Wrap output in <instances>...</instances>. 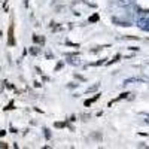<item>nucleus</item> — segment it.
Instances as JSON below:
<instances>
[{
    "label": "nucleus",
    "instance_id": "obj_1",
    "mask_svg": "<svg viewBox=\"0 0 149 149\" xmlns=\"http://www.w3.org/2000/svg\"><path fill=\"white\" fill-rule=\"evenodd\" d=\"M137 26L145 30V31H149V17H143V18H139L137 19Z\"/></svg>",
    "mask_w": 149,
    "mask_h": 149
},
{
    "label": "nucleus",
    "instance_id": "obj_2",
    "mask_svg": "<svg viewBox=\"0 0 149 149\" xmlns=\"http://www.w3.org/2000/svg\"><path fill=\"white\" fill-rule=\"evenodd\" d=\"M8 45L14 46L15 45V37H14V26H9V31H8Z\"/></svg>",
    "mask_w": 149,
    "mask_h": 149
},
{
    "label": "nucleus",
    "instance_id": "obj_3",
    "mask_svg": "<svg viewBox=\"0 0 149 149\" xmlns=\"http://www.w3.org/2000/svg\"><path fill=\"white\" fill-rule=\"evenodd\" d=\"M112 21H113L115 24H118V26H122V27H128V26H131L128 21H121L119 18H112Z\"/></svg>",
    "mask_w": 149,
    "mask_h": 149
},
{
    "label": "nucleus",
    "instance_id": "obj_4",
    "mask_svg": "<svg viewBox=\"0 0 149 149\" xmlns=\"http://www.w3.org/2000/svg\"><path fill=\"white\" fill-rule=\"evenodd\" d=\"M97 98H98V94H97L95 97H93V98H90V100H86V102H85V106H90L91 103H94V102L97 100Z\"/></svg>",
    "mask_w": 149,
    "mask_h": 149
},
{
    "label": "nucleus",
    "instance_id": "obj_5",
    "mask_svg": "<svg viewBox=\"0 0 149 149\" xmlns=\"http://www.w3.org/2000/svg\"><path fill=\"white\" fill-rule=\"evenodd\" d=\"M33 40H34V42H39V43H43V42H45L43 37H37V36H33Z\"/></svg>",
    "mask_w": 149,
    "mask_h": 149
},
{
    "label": "nucleus",
    "instance_id": "obj_6",
    "mask_svg": "<svg viewBox=\"0 0 149 149\" xmlns=\"http://www.w3.org/2000/svg\"><path fill=\"white\" fill-rule=\"evenodd\" d=\"M98 21V15L95 14V15H93V17H90V22H97Z\"/></svg>",
    "mask_w": 149,
    "mask_h": 149
},
{
    "label": "nucleus",
    "instance_id": "obj_7",
    "mask_svg": "<svg viewBox=\"0 0 149 149\" xmlns=\"http://www.w3.org/2000/svg\"><path fill=\"white\" fill-rule=\"evenodd\" d=\"M30 54H33V55L39 54V49H37V48H31V49H30Z\"/></svg>",
    "mask_w": 149,
    "mask_h": 149
},
{
    "label": "nucleus",
    "instance_id": "obj_8",
    "mask_svg": "<svg viewBox=\"0 0 149 149\" xmlns=\"http://www.w3.org/2000/svg\"><path fill=\"white\" fill-rule=\"evenodd\" d=\"M66 125H67V122H57L55 124V127H60V128L61 127H66Z\"/></svg>",
    "mask_w": 149,
    "mask_h": 149
},
{
    "label": "nucleus",
    "instance_id": "obj_9",
    "mask_svg": "<svg viewBox=\"0 0 149 149\" xmlns=\"http://www.w3.org/2000/svg\"><path fill=\"white\" fill-rule=\"evenodd\" d=\"M45 136H46V139L51 137V134H49V130H46V128H45Z\"/></svg>",
    "mask_w": 149,
    "mask_h": 149
},
{
    "label": "nucleus",
    "instance_id": "obj_10",
    "mask_svg": "<svg viewBox=\"0 0 149 149\" xmlns=\"http://www.w3.org/2000/svg\"><path fill=\"white\" fill-rule=\"evenodd\" d=\"M0 148H8V145L3 143V142H0Z\"/></svg>",
    "mask_w": 149,
    "mask_h": 149
},
{
    "label": "nucleus",
    "instance_id": "obj_11",
    "mask_svg": "<svg viewBox=\"0 0 149 149\" xmlns=\"http://www.w3.org/2000/svg\"><path fill=\"white\" fill-rule=\"evenodd\" d=\"M0 36H2V33H0Z\"/></svg>",
    "mask_w": 149,
    "mask_h": 149
}]
</instances>
